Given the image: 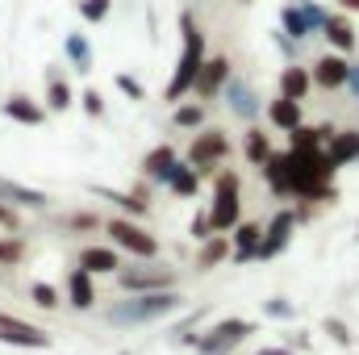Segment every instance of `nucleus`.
I'll return each mask as SVG.
<instances>
[{
  "label": "nucleus",
  "instance_id": "nucleus-28",
  "mask_svg": "<svg viewBox=\"0 0 359 355\" xmlns=\"http://www.w3.org/2000/svg\"><path fill=\"white\" fill-rule=\"evenodd\" d=\"M226 255H230V239H226V234H209V239H205V247H201V255H196V267H201V272H209V267L222 264Z\"/></svg>",
  "mask_w": 359,
  "mask_h": 355
},
{
  "label": "nucleus",
  "instance_id": "nucleus-22",
  "mask_svg": "<svg viewBox=\"0 0 359 355\" xmlns=\"http://www.w3.org/2000/svg\"><path fill=\"white\" fill-rule=\"evenodd\" d=\"M268 121L276 126V130H297L301 126V100H288V96H276L268 105Z\"/></svg>",
  "mask_w": 359,
  "mask_h": 355
},
{
  "label": "nucleus",
  "instance_id": "nucleus-15",
  "mask_svg": "<svg viewBox=\"0 0 359 355\" xmlns=\"http://www.w3.org/2000/svg\"><path fill=\"white\" fill-rule=\"evenodd\" d=\"M42 84H46V113H67V109L76 105V92H72L67 76H63L59 67H46Z\"/></svg>",
  "mask_w": 359,
  "mask_h": 355
},
{
  "label": "nucleus",
  "instance_id": "nucleus-2",
  "mask_svg": "<svg viewBox=\"0 0 359 355\" xmlns=\"http://www.w3.org/2000/svg\"><path fill=\"white\" fill-rule=\"evenodd\" d=\"M172 309H180V293L176 288H155V293H130V301H117L104 318L113 326H142V322L168 318Z\"/></svg>",
  "mask_w": 359,
  "mask_h": 355
},
{
  "label": "nucleus",
  "instance_id": "nucleus-10",
  "mask_svg": "<svg viewBox=\"0 0 359 355\" xmlns=\"http://www.w3.org/2000/svg\"><path fill=\"white\" fill-rule=\"evenodd\" d=\"M292 230H297V213H292V209H280V213L268 222L259 247H255V260H276V255L292 243Z\"/></svg>",
  "mask_w": 359,
  "mask_h": 355
},
{
  "label": "nucleus",
  "instance_id": "nucleus-36",
  "mask_svg": "<svg viewBox=\"0 0 359 355\" xmlns=\"http://www.w3.org/2000/svg\"><path fill=\"white\" fill-rule=\"evenodd\" d=\"M301 4V13H305V21L313 25V34H322V25H326V17H330V8H322L318 0H297Z\"/></svg>",
  "mask_w": 359,
  "mask_h": 355
},
{
  "label": "nucleus",
  "instance_id": "nucleus-40",
  "mask_svg": "<svg viewBox=\"0 0 359 355\" xmlns=\"http://www.w3.org/2000/svg\"><path fill=\"white\" fill-rule=\"evenodd\" d=\"M188 234H192L196 243H205V239L213 234V222H209V213H196V217H192V226H188Z\"/></svg>",
  "mask_w": 359,
  "mask_h": 355
},
{
  "label": "nucleus",
  "instance_id": "nucleus-45",
  "mask_svg": "<svg viewBox=\"0 0 359 355\" xmlns=\"http://www.w3.org/2000/svg\"><path fill=\"white\" fill-rule=\"evenodd\" d=\"M343 88L359 100V63H351V67H347V84H343Z\"/></svg>",
  "mask_w": 359,
  "mask_h": 355
},
{
  "label": "nucleus",
  "instance_id": "nucleus-8",
  "mask_svg": "<svg viewBox=\"0 0 359 355\" xmlns=\"http://www.w3.org/2000/svg\"><path fill=\"white\" fill-rule=\"evenodd\" d=\"M0 343L42 351V347H50V335H46L42 326H34V322H25V318H17V314H4V309H0Z\"/></svg>",
  "mask_w": 359,
  "mask_h": 355
},
{
  "label": "nucleus",
  "instance_id": "nucleus-35",
  "mask_svg": "<svg viewBox=\"0 0 359 355\" xmlns=\"http://www.w3.org/2000/svg\"><path fill=\"white\" fill-rule=\"evenodd\" d=\"M21 260H25V243H21V239H13V234H8V239H0V267H17Z\"/></svg>",
  "mask_w": 359,
  "mask_h": 355
},
{
  "label": "nucleus",
  "instance_id": "nucleus-26",
  "mask_svg": "<svg viewBox=\"0 0 359 355\" xmlns=\"http://www.w3.org/2000/svg\"><path fill=\"white\" fill-rule=\"evenodd\" d=\"M259 172H264V180H268L271 192H280V196H292V188H288V151H284V155H276V151H271L268 163H264Z\"/></svg>",
  "mask_w": 359,
  "mask_h": 355
},
{
  "label": "nucleus",
  "instance_id": "nucleus-18",
  "mask_svg": "<svg viewBox=\"0 0 359 355\" xmlns=\"http://www.w3.org/2000/svg\"><path fill=\"white\" fill-rule=\"evenodd\" d=\"M76 267H84L88 276H113L121 267V255H117V247H84Z\"/></svg>",
  "mask_w": 359,
  "mask_h": 355
},
{
  "label": "nucleus",
  "instance_id": "nucleus-9",
  "mask_svg": "<svg viewBox=\"0 0 359 355\" xmlns=\"http://www.w3.org/2000/svg\"><path fill=\"white\" fill-rule=\"evenodd\" d=\"M217 96H222V100H226V109H230L234 117H243V121H255V117H259V109H264V105H259V92L251 88L243 76H234V72H230V80L222 84Z\"/></svg>",
  "mask_w": 359,
  "mask_h": 355
},
{
  "label": "nucleus",
  "instance_id": "nucleus-14",
  "mask_svg": "<svg viewBox=\"0 0 359 355\" xmlns=\"http://www.w3.org/2000/svg\"><path fill=\"white\" fill-rule=\"evenodd\" d=\"M0 201H8L13 209H46L50 205V196L42 188H29V184L8 180V176H0Z\"/></svg>",
  "mask_w": 359,
  "mask_h": 355
},
{
  "label": "nucleus",
  "instance_id": "nucleus-3",
  "mask_svg": "<svg viewBox=\"0 0 359 355\" xmlns=\"http://www.w3.org/2000/svg\"><path fill=\"white\" fill-rule=\"evenodd\" d=\"M243 217V188H238V172H217L213 180V205H209V222L213 234H230Z\"/></svg>",
  "mask_w": 359,
  "mask_h": 355
},
{
  "label": "nucleus",
  "instance_id": "nucleus-38",
  "mask_svg": "<svg viewBox=\"0 0 359 355\" xmlns=\"http://www.w3.org/2000/svg\"><path fill=\"white\" fill-rule=\"evenodd\" d=\"M271 42H276V51H280L288 63H297V55H301V42H292L284 29H276V34H271Z\"/></svg>",
  "mask_w": 359,
  "mask_h": 355
},
{
  "label": "nucleus",
  "instance_id": "nucleus-48",
  "mask_svg": "<svg viewBox=\"0 0 359 355\" xmlns=\"http://www.w3.org/2000/svg\"><path fill=\"white\" fill-rule=\"evenodd\" d=\"M243 4H251V0H243Z\"/></svg>",
  "mask_w": 359,
  "mask_h": 355
},
{
  "label": "nucleus",
  "instance_id": "nucleus-37",
  "mask_svg": "<svg viewBox=\"0 0 359 355\" xmlns=\"http://www.w3.org/2000/svg\"><path fill=\"white\" fill-rule=\"evenodd\" d=\"M113 84H117V88L126 92L130 100H147V88H142V84H138V80H134L130 72H117V76H113Z\"/></svg>",
  "mask_w": 359,
  "mask_h": 355
},
{
  "label": "nucleus",
  "instance_id": "nucleus-17",
  "mask_svg": "<svg viewBox=\"0 0 359 355\" xmlns=\"http://www.w3.org/2000/svg\"><path fill=\"white\" fill-rule=\"evenodd\" d=\"M322 38L330 42V51H339V55H351L359 46V38H355V25L343 17V13H330L326 17V25H322Z\"/></svg>",
  "mask_w": 359,
  "mask_h": 355
},
{
  "label": "nucleus",
  "instance_id": "nucleus-27",
  "mask_svg": "<svg viewBox=\"0 0 359 355\" xmlns=\"http://www.w3.org/2000/svg\"><path fill=\"white\" fill-rule=\"evenodd\" d=\"M172 163H176V147H155L147 159H142V172H147V180H155V184H163L168 180V172H172Z\"/></svg>",
  "mask_w": 359,
  "mask_h": 355
},
{
  "label": "nucleus",
  "instance_id": "nucleus-25",
  "mask_svg": "<svg viewBox=\"0 0 359 355\" xmlns=\"http://www.w3.org/2000/svg\"><path fill=\"white\" fill-rule=\"evenodd\" d=\"M163 188H172L176 196H196V188H201V176H196V168L192 163H172V172L163 180Z\"/></svg>",
  "mask_w": 359,
  "mask_h": 355
},
{
  "label": "nucleus",
  "instance_id": "nucleus-6",
  "mask_svg": "<svg viewBox=\"0 0 359 355\" xmlns=\"http://www.w3.org/2000/svg\"><path fill=\"white\" fill-rule=\"evenodd\" d=\"M226 155H230V138H226L222 130H205V134H196V138H192L188 163L196 168V176H205V172H213Z\"/></svg>",
  "mask_w": 359,
  "mask_h": 355
},
{
  "label": "nucleus",
  "instance_id": "nucleus-19",
  "mask_svg": "<svg viewBox=\"0 0 359 355\" xmlns=\"http://www.w3.org/2000/svg\"><path fill=\"white\" fill-rule=\"evenodd\" d=\"M63 59H67V67H72V72L88 76V72H92V42H88V34H63Z\"/></svg>",
  "mask_w": 359,
  "mask_h": 355
},
{
  "label": "nucleus",
  "instance_id": "nucleus-13",
  "mask_svg": "<svg viewBox=\"0 0 359 355\" xmlns=\"http://www.w3.org/2000/svg\"><path fill=\"white\" fill-rule=\"evenodd\" d=\"M226 80H230V59H226V55H213V59L205 55V63H201V72H196V84H192V92L209 100V96H217V92H222V84H226Z\"/></svg>",
  "mask_w": 359,
  "mask_h": 355
},
{
  "label": "nucleus",
  "instance_id": "nucleus-20",
  "mask_svg": "<svg viewBox=\"0 0 359 355\" xmlns=\"http://www.w3.org/2000/svg\"><path fill=\"white\" fill-rule=\"evenodd\" d=\"M313 88V76H309V67H301V63H288L284 72H280V96H288V100H305V92Z\"/></svg>",
  "mask_w": 359,
  "mask_h": 355
},
{
  "label": "nucleus",
  "instance_id": "nucleus-34",
  "mask_svg": "<svg viewBox=\"0 0 359 355\" xmlns=\"http://www.w3.org/2000/svg\"><path fill=\"white\" fill-rule=\"evenodd\" d=\"M76 8H80V17H84L88 25H100V21L113 13V0H76Z\"/></svg>",
  "mask_w": 359,
  "mask_h": 355
},
{
  "label": "nucleus",
  "instance_id": "nucleus-42",
  "mask_svg": "<svg viewBox=\"0 0 359 355\" xmlns=\"http://www.w3.org/2000/svg\"><path fill=\"white\" fill-rule=\"evenodd\" d=\"M264 314H268V318H292L297 309H292L284 297H271V301H264Z\"/></svg>",
  "mask_w": 359,
  "mask_h": 355
},
{
  "label": "nucleus",
  "instance_id": "nucleus-43",
  "mask_svg": "<svg viewBox=\"0 0 359 355\" xmlns=\"http://www.w3.org/2000/svg\"><path fill=\"white\" fill-rule=\"evenodd\" d=\"M322 330H326L334 343H351V335H347V326H343L339 318H326V326H322Z\"/></svg>",
  "mask_w": 359,
  "mask_h": 355
},
{
  "label": "nucleus",
  "instance_id": "nucleus-21",
  "mask_svg": "<svg viewBox=\"0 0 359 355\" xmlns=\"http://www.w3.org/2000/svg\"><path fill=\"white\" fill-rule=\"evenodd\" d=\"M67 301H72L76 309H92V305H96V288H92V276L84 267H72V272H67Z\"/></svg>",
  "mask_w": 359,
  "mask_h": 355
},
{
  "label": "nucleus",
  "instance_id": "nucleus-7",
  "mask_svg": "<svg viewBox=\"0 0 359 355\" xmlns=\"http://www.w3.org/2000/svg\"><path fill=\"white\" fill-rule=\"evenodd\" d=\"M126 293H155V288H176L172 267H117L113 272Z\"/></svg>",
  "mask_w": 359,
  "mask_h": 355
},
{
  "label": "nucleus",
  "instance_id": "nucleus-11",
  "mask_svg": "<svg viewBox=\"0 0 359 355\" xmlns=\"http://www.w3.org/2000/svg\"><path fill=\"white\" fill-rule=\"evenodd\" d=\"M347 67H351V59L347 55H339V51H326L313 67H309V76H313V88H326V92H339L347 84Z\"/></svg>",
  "mask_w": 359,
  "mask_h": 355
},
{
  "label": "nucleus",
  "instance_id": "nucleus-46",
  "mask_svg": "<svg viewBox=\"0 0 359 355\" xmlns=\"http://www.w3.org/2000/svg\"><path fill=\"white\" fill-rule=\"evenodd\" d=\"M259 355H292L288 347H268V351H259Z\"/></svg>",
  "mask_w": 359,
  "mask_h": 355
},
{
  "label": "nucleus",
  "instance_id": "nucleus-24",
  "mask_svg": "<svg viewBox=\"0 0 359 355\" xmlns=\"http://www.w3.org/2000/svg\"><path fill=\"white\" fill-rule=\"evenodd\" d=\"M259 239H264V230H259V226L238 222V226H234V264H251V260H255Z\"/></svg>",
  "mask_w": 359,
  "mask_h": 355
},
{
  "label": "nucleus",
  "instance_id": "nucleus-30",
  "mask_svg": "<svg viewBox=\"0 0 359 355\" xmlns=\"http://www.w3.org/2000/svg\"><path fill=\"white\" fill-rule=\"evenodd\" d=\"M92 192H96V196H104V201H113V205H121V209H130L134 217H142V213H147L142 192H113V188H100V184H92Z\"/></svg>",
  "mask_w": 359,
  "mask_h": 355
},
{
  "label": "nucleus",
  "instance_id": "nucleus-4",
  "mask_svg": "<svg viewBox=\"0 0 359 355\" xmlns=\"http://www.w3.org/2000/svg\"><path fill=\"white\" fill-rule=\"evenodd\" d=\"M104 234L113 239L117 251H130L134 260H155V255H159V239L147 234V230H142L138 222H130V217H109V222H104Z\"/></svg>",
  "mask_w": 359,
  "mask_h": 355
},
{
  "label": "nucleus",
  "instance_id": "nucleus-33",
  "mask_svg": "<svg viewBox=\"0 0 359 355\" xmlns=\"http://www.w3.org/2000/svg\"><path fill=\"white\" fill-rule=\"evenodd\" d=\"M29 297H34L38 309H59V288L46 284V280H34V284H29Z\"/></svg>",
  "mask_w": 359,
  "mask_h": 355
},
{
  "label": "nucleus",
  "instance_id": "nucleus-44",
  "mask_svg": "<svg viewBox=\"0 0 359 355\" xmlns=\"http://www.w3.org/2000/svg\"><path fill=\"white\" fill-rule=\"evenodd\" d=\"M67 226H72V230H96V217H92V213H72Z\"/></svg>",
  "mask_w": 359,
  "mask_h": 355
},
{
  "label": "nucleus",
  "instance_id": "nucleus-5",
  "mask_svg": "<svg viewBox=\"0 0 359 355\" xmlns=\"http://www.w3.org/2000/svg\"><path fill=\"white\" fill-rule=\"evenodd\" d=\"M251 330H255V326H251L247 318H226V322H217L205 339H196V351L201 355H226V351H234Z\"/></svg>",
  "mask_w": 359,
  "mask_h": 355
},
{
  "label": "nucleus",
  "instance_id": "nucleus-16",
  "mask_svg": "<svg viewBox=\"0 0 359 355\" xmlns=\"http://www.w3.org/2000/svg\"><path fill=\"white\" fill-rule=\"evenodd\" d=\"M326 159L334 163V168H347V163H355L359 159V130H334L330 138H326Z\"/></svg>",
  "mask_w": 359,
  "mask_h": 355
},
{
  "label": "nucleus",
  "instance_id": "nucleus-23",
  "mask_svg": "<svg viewBox=\"0 0 359 355\" xmlns=\"http://www.w3.org/2000/svg\"><path fill=\"white\" fill-rule=\"evenodd\" d=\"M280 29H284L292 42H305V38H313V25L305 21V13H301V4H297V0H288V4L280 8Z\"/></svg>",
  "mask_w": 359,
  "mask_h": 355
},
{
  "label": "nucleus",
  "instance_id": "nucleus-29",
  "mask_svg": "<svg viewBox=\"0 0 359 355\" xmlns=\"http://www.w3.org/2000/svg\"><path fill=\"white\" fill-rule=\"evenodd\" d=\"M243 151H247V159H251L255 168H264V163H268V155H271L268 134H264L259 126H251V130H247V138H243Z\"/></svg>",
  "mask_w": 359,
  "mask_h": 355
},
{
  "label": "nucleus",
  "instance_id": "nucleus-39",
  "mask_svg": "<svg viewBox=\"0 0 359 355\" xmlns=\"http://www.w3.org/2000/svg\"><path fill=\"white\" fill-rule=\"evenodd\" d=\"M80 105H84V113H88V117H104V96H100L96 88L80 92Z\"/></svg>",
  "mask_w": 359,
  "mask_h": 355
},
{
  "label": "nucleus",
  "instance_id": "nucleus-47",
  "mask_svg": "<svg viewBox=\"0 0 359 355\" xmlns=\"http://www.w3.org/2000/svg\"><path fill=\"white\" fill-rule=\"evenodd\" d=\"M343 4H347V8H359V0H343Z\"/></svg>",
  "mask_w": 359,
  "mask_h": 355
},
{
  "label": "nucleus",
  "instance_id": "nucleus-41",
  "mask_svg": "<svg viewBox=\"0 0 359 355\" xmlns=\"http://www.w3.org/2000/svg\"><path fill=\"white\" fill-rule=\"evenodd\" d=\"M0 226H4L8 234H17V230H21V213H17L8 201H0Z\"/></svg>",
  "mask_w": 359,
  "mask_h": 355
},
{
  "label": "nucleus",
  "instance_id": "nucleus-31",
  "mask_svg": "<svg viewBox=\"0 0 359 355\" xmlns=\"http://www.w3.org/2000/svg\"><path fill=\"white\" fill-rule=\"evenodd\" d=\"M172 126H176V130H201V126H205V105L180 100L176 113H172Z\"/></svg>",
  "mask_w": 359,
  "mask_h": 355
},
{
  "label": "nucleus",
  "instance_id": "nucleus-1",
  "mask_svg": "<svg viewBox=\"0 0 359 355\" xmlns=\"http://www.w3.org/2000/svg\"><path fill=\"white\" fill-rule=\"evenodd\" d=\"M201 63H205V34H201L196 17L184 8V13H180V59H176V72H172V80H168L163 100H184V96L192 92V84H196V72H201Z\"/></svg>",
  "mask_w": 359,
  "mask_h": 355
},
{
  "label": "nucleus",
  "instance_id": "nucleus-12",
  "mask_svg": "<svg viewBox=\"0 0 359 355\" xmlns=\"http://www.w3.org/2000/svg\"><path fill=\"white\" fill-rule=\"evenodd\" d=\"M0 113H4L8 121H17V126H42V121H46V105H38V100L25 96V92H8V96L0 100Z\"/></svg>",
  "mask_w": 359,
  "mask_h": 355
},
{
  "label": "nucleus",
  "instance_id": "nucleus-32",
  "mask_svg": "<svg viewBox=\"0 0 359 355\" xmlns=\"http://www.w3.org/2000/svg\"><path fill=\"white\" fill-rule=\"evenodd\" d=\"M292 134V147L288 151H297V155H313V151H322V130H313V126H297V130H288Z\"/></svg>",
  "mask_w": 359,
  "mask_h": 355
}]
</instances>
